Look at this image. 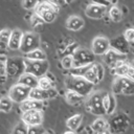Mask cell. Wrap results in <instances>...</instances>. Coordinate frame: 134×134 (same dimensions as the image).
<instances>
[{
	"label": "cell",
	"mask_w": 134,
	"mask_h": 134,
	"mask_svg": "<svg viewBox=\"0 0 134 134\" xmlns=\"http://www.w3.org/2000/svg\"><path fill=\"white\" fill-rule=\"evenodd\" d=\"M70 74L72 75H77V76H83L90 83L96 85L99 82L103 81L105 76V69L102 64L99 63H92L87 66L83 67H75L70 69Z\"/></svg>",
	"instance_id": "cell-1"
},
{
	"label": "cell",
	"mask_w": 134,
	"mask_h": 134,
	"mask_svg": "<svg viewBox=\"0 0 134 134\" xmlns=\"http://www.w3.org/2000/svg\"><path fill=\"white\" fill-rule=\"evenodd\" d=\"M65 86L67 90L77 92L85 97L91 94L94 88V84L90 83L83 76H77V75H72V74H69L65 79Z\"/></svg>",
	"instance_id": "cell-2"
},
{
	"label": "cell",
	"mask_w": 134,
	"mask_h": 134,
	"mask_svg": "<svg viewBox=\"0 0 134 134\" xmlns=\"http://www.w3.org/2000/svg\"><path fill=\"white\" fill-rule=\"evenodd\" d=\"M104 94L102 91H95L88 95L87 99L85 100V107L86 110L93 115L96 116H103L106 114L104 104H103V97Z\"/></svg>",
	"instance_id": "cell-3"
},
{
	"label": "cell",
	"mask_w": 134,
	"mask_h": 134,
	"mask_svg": "<svg viewBox=\"0 0 134 134\" xmlns=\"http://www.w3.org/2000/svg\"><path fill=\"white\" fill-rule=\"evenodd\" d=\"M35 13L42 18L44 23H51L55 20L58 16L59 7L50 1H41L36 7Z\"/></svg>",
	"instance_id": "cell-4"
},
{
	"label": "cell",
	"mask_w": 134,
	"mask_h": 134,
	"mask_svg": "<svg viewBox=\"0 0 134 134\" xmlns=\"http://www.w3.org/2000/svg\"><path fill=\"white\" fill-rule=\"evenodd\" d=\"M108 124H109V131L112 134H121L125 133L129 128L130 120L125 113H117L110 117Z\"/></svg>",
	"instance_id": "cell-5"
},
{
	"label": "cell",
	"mask_w": 134,
	"mask_h": 134,
	"mask_svg": "<svg viewBox=\"0 0 134 134\" xmlns=\"http://www.w3.org/2000/svg\"><path fill=\"white\" fill-rule=\"evenodd\" d=\"M25 72L31 73L37 77H42L48 72L49 63L47 60L45 61H34L25 59Z\"/></svg>",
	"instance_id": "cell-6"
},
{
	"label": "cell",
	"mask_w": 134,
	"mask_h": 134,
	"mask_svg": "<svg viewBox=\"0 0 134 134\" xmlns=\"http://www.w3.org/2000/svg\"><path fill=\"white\" fill-rule=\"evenodd\" d=\"M25 72V60L21 57L7 59V76L9 79H19Z\"/></svg>",
	"instance_id": "cell-7"
},
{
	"label": "cell",
	"mask_w": 134,
	"mask_h": 134,
	"mask_svg": "<svg viewBox=\"0 0 134 134\" xmlns=\"http://www.w3.org/2000/svg\"><path fill=\"white\" fill-rule=\"evenodd\" d=\"M112 92L113 94H125V95H132L134 94V81L117 76L112 85Z\"/></svg>",
	"instance_id": "cell-8"
},
{
	"label": "cell",
	"mask_w": 134,
	"mask_h": 134,
	"mask_svg": "<svg viewBox=\"0 0 134 134\" xmlns=\"http://www.w3.org/2000/svg\"><path fill=\"white\" fill-rule=\"evenodd\" d=\"M73 61H74V67H83L90 65L94 63L95 54L92 50H89L87 48H77L73 52Z\"/></svg>",
	"instance_id": "cell-9"
},
{
	"label": "cell",
	"mask_w": 134,
	"mask_h": 134,
	"mask_svg": "<svg viewBox=\"0 0 134 134\" xmlns=\"http://www.w3.org/2000/svg\"><path fill=\"white\" fill-rule=\"evenodd\" d=\"M41 41L38 34L32 31H27L23 35V39L20 46V51L23 53H27L31 50H35L40 47Z\"/></svg>",
	"instance_id": "cell-10"
},
{
	"label": "cell",
	"mask_w": 134,
	"mask_h": 134,
	"mask_svg": "<svg viewBox=\"0 0 134 134\" xmlns=\"http://www.w3.org/2000/svg\"><path fill=\"white\" fill-rule=\"evenodd\" d=\"M29 94H30V89L18 83L12 86L8 91V96L10 97V99L14 103H18V104H21L25 99L29 98Z\"/></svg>",
	"instance_id": "cell-11"
},
{
	"label": "cell",
	"mask_w": 134,
	"mask_h": 134,
	"mask_svg": "<svg viewBox=\"0 0 134 134\" xmlns=\"http://www.w3.org/2000/svg\"><path fill=\"white\" fill-rule=\"evenodd\" d=\"M127 60V54L118 52L112 48H110L105 54H104V61L105 63L111 67V68H116L119 65H121L122 63H125Z\"/></svg>",
	"instance_id": "cell-12"
},
{
	"label": "cell",
	"mask_w": 134,
	"mask_h": 134,
	"mask_svg": "<svg viewBox=\"0 0 134 134\" xmlns=\"http://www.w3.org/2000/svg\"><path fill=\"white\" fill-rule=\"evenodd\" d=\"M21 120L25 122L28 127L41 126L43 122L42 110H29V111L23 112L21 115Z\"/></svg>",
	"instance_id": "cell-13"
},
{
	"label": "cell",
	"mask_w": 134,
	"mask_h": 134,
	"mask_svg": "<svg viewBox=\"0 0 134 134\" xmlns=\"http://www.w3.org/2000/svg\"><path fill=\"white\" fill-rule=\"evenodd\" d=\"M110 48V40L105 37L94 38L91 44V50L95 55H104Z\"/></svg>",
	"instance_id": "cell-14"
},
{
	"label": "cell",
	"mask_w": 134,
	"mask_h": 134,
	"mask_svg": "<svg viewBox=\"0 0 134 134\" xmlns=\"http://www.w3.org/2000/svg\"><path fill=\"white\" fill-rule=\"evenodd\" d=\"M107 13V6L98 4V3H90L85 8V15L90 19H102Z\"/></svg>",
	"instance_id": "cell-15"
},
{
	"label": "cell",
	"mask_w": 134,
	"mask_h": 134,
	"mask_svg": "<svg viewBox=\"0 0 134 134\" xmlns=\"http://www.w3.org/2000/svg\"><path fill=\"white\" fill-rule=\"evenodd\" d=\"M57 94H58V92H57V90H55L54 88L45 90V89H42V88H40V87H36V88L30 89L29 97H30V98H34V99H37V100H42V102H44V100H46V99L55 97Z\"/></svg>",
	"instance_id": "cell-16"
},
{
	"label": "cell",
	"mask_w": 134,
	"mask_h": 134,
	"mask_svg": "<svg viewBox=\"0 0 134 134\" xmlns=\"http://www.w3.org/2000/svg\"><path fill=\"white\" fill-rule=\"evenodd\" d=\"M129 43L130 42L125 38V36H119V37H116V38L110 40V47L118 52L127 54L130 50Z\"/></svg>",
	"instance_id": "cell-17"
},
{
	"label": "cell",
	"mask_w": 134,
	"mask_h": 134,
	"mask_svg": "<svg viewBox=\"0 0 134 134\" xmlns=\"http://www.w3.org/2000/svg\"><path fill=\"white\" fill-rule=\"evenodd\" d=\"M113 71L117 76H122L134 81V66L132 64H127L125 62L118 67L114 68Z\"/></svg>",
	"instance_id": "cell-18"
},
{
	"label": "cell",
	"mask_w": 134,
	"mask_h": 134,
	"mask_svg": "<svg viewBox=\"0 0 134 134\" xmlns=\"http://www.w3.org/2000/svg\"><path fill=\"white\" fill-rule=\"evenodd\" d=\"M18 84H21L29 89H32V88H36L38 87L39 85V77L35 76L34 74L31 73H28V72H24L22 75H20V77L18 79Z\"/></svg>",
	"instance_id": "cell-19"
},
{
	"label": "cell",
	"mask_w": 134,
	"mask_h": 134,
	"mask_svg": "<svg viewBox=\"0 0 134 134\" xmlns=\"http://www.w3.org/2000/svg\"><path fill=\"white\" fill-rule=\"evenodd\" d=\"M23 35H24V32H22L20 29L12 30L9 42H8V49H10V50H20Z\"/></svg>",
	"instance_id": "cell-20"
},
{
	"label": "cell",
	"mask_w": 134,
	"mask_h": 134,
	"mask_svg": "<svg viewBox=\"0 0 134 134\" xmlns=\"http://www.w3.org/2000/svg\"><path fill=\"white\" fill-rule=\"evenodd\" d=\"M103 104H104V108L106 111L107 115H112L116 109V99L113 93L107 92L104 94L103 97Z\"/></svg>",
	"instance_id": "cell-21"
},
{
	"label": "cell",
	"mask_w": 134,
	"mask_h": 134,
	"mask_svg": "<svg viewBox=\"0 0 134 134\" xmlns=\"http://www.w3.org/2000/svg\"><path fill=\"white\" fill-rule=\"evenodd\" d=\"M84 24H85V21L83 18H81L80 16H76V15H72L66 20L65 26L69 30L77 31L84 27Z\"/></svg>",
	"instance_id": "cell-22"
},
{
	"label": "cell",
	"mask_w": 134,
	"mask_h": 134,
	"mask_svg": "<svg viewBox=\"0 0 134 134\" xmlns=\"http://www.w3.org/2000/svg\"><path fill=\"white\" fill-rule=\"evenodd\" d=\"M45 103L42 100H37L34 98H27L25 99L23 103L20 104V109L22 110V112L25 111H29V110H42L44 107Z\"/></svg>",
	"instance_id": "cell-23"
},
{
	"label": "cell",
	"mask_w": 134,
	"mask_h": 134,
	"mask_svg": "<svg viewBox=\"0 0 134 134\" xmlns=\"http://www.w3.org/2000/svg\"><path fill=\"white\" fill-rule=\"evenodd\" d=\"M10 34H12V30L8 28H4L0 30V54L5 53L6 49L8 48Z\"/></svg>",
	"instance_id": "cell-24"
},
{
	"label": "cell",
	"mask_w": 134,
	"mask_h": 134,
	"mask_svg": "<svg viewBox=\"0 0 134 134\" xmlns=\"http://www.w3.org/2000/svg\"><path fill=\"white\" fill-rule=\"evenodd\" d=\"M85 96L81 95L80 93L77 92H74V91H71V90H67L66 91V94H65V99L66 102L69 104V105H72V106H77L80 105L83 100H84Z\"/></svg>",
	"instance_id": "cell-25"
},
{
	"label": "cell",
	"mask_w": 134,
	"mask_h": 134,
	"mask_svg": "<svg viewBox=\"0 0 134 134\" xmlns=\"http://www.w3.org/2000/svg\"><path fill=\"white\" fill-rule=\"evenodd\" d=\"M82 121H83V115H82L81 113H76V114L70 116V117L67 119L66 126H67V128H68L69 130H71V131H76V130L80 128Z\"/></svg>",
	"instance_id": "cell-26"
},
{
	"label": "cell",
	"mask_w": 134,
	"mask_h": 134,
	"mask_svg": "<svg viewBox=\"0 0 134 134\" xmlns=\"http://www.w3.org/2000/svg\"><path fill=\"white\" fill-rule=\"evenodd\" d=\"M91 128L93 130V133H98V132H105L109 130V124L108 120L104 118H96L91 125Z\"/></svg>",
	"instance_id": "cell-27"
},
{
	"label": "cell",
	"mask_w": 134,
	"mask_h": 134,
	"mask_svg": "<svg viewBox=\"0 0 134 134\" xmlns=\"http://www.w3.org/2000/svg\"><path fill=\"white\" fill-rule=\"evenodd\" d=\"M25 59L34 60V61H45V60H47V55L43 49L37 48L35 50H31V51L25 53Z\"/></svg>",
	"instance_id": "cell-28"
},
{
	"label": "cell",
	"mask_w": 134,
	"mask_h": 134,
	"mask_svg": "<svg viewBox=\"0 0 134 134\" xmlns=\"http://www.w3.org/2000/svg\"><path fill=\"white\" fill-rule=\"evenodd\" d=\"M108 15H109V18L111 19V21H113V22H120L122 20V12L116 5H111V7L109 8Z\"/></svg>",
	"instance_id": "cell-29"
},
{
	"label": "cell",
	"mask_w": 134,
	"mask_h": 134,
	"mask_svg": "<svg viewBox=\"0 0 134 134\" xmlns=\"http://www.w3.org/2000/svg\"><path fill=\"white\" fill-rule=\"evenodd\" d=\"M7 77V58L0 54V83L6 81Z\"/></svg>",
	"instance_id": "cell-30"
},
{
	"label": "cell",
	"mask_w": 134,
	"mask_h": 134,
	"mask_svg": "<svg viewBox=\"0 0 134 134\" xmlns=\"http://www.w3.org/2000/svg\"><path fill=\"white\" fill-rule=\"evenodd\" d=\"M13 100L10 99V97L7 95V96H3L0 98V111L2 112H9L13 108Z\"/></svg>",
	"instance_id": "cell-31"
},
{
	"label": "cell",
	"mask_w": 134,
	"mask_h": 134,
	"mask_svg": "<svg viewBox=\"0 0 134 134\" xmlns=\"http://www.w3.org/2000/svg\"><path fill=\"white\" fill-rule=\"evenodd\" d=\"M38 87L42 88V89H45V90H48V89H51L53 88V81L51 79H49L46 74L42 77L39 79V85Z\"/></svg>",
	"instance_id": "cell-32"
},
{
	"label": "cell",
	"mask_w": 134,
	"mask_h": 134,
	"mask_svg": "<svg viewBox=\"0 0 134 134\" xmlns=\"http://www.w3.org/2000/svg\"><path fill=\"white\" fill-rule=\"evenodd\" d=\"M61 64H62V67L65 68V69H72L74 67V61H73V55L72 54H66L62 58L61 60Z\"/></svg>",
	"instance_id": "cell-33"
},
{
	"label": "cell",
	"mask_w": 134,
	"mask_h": 134,
	"mask_svg": "<svg viewBox=\"0 0 134 134\" xmlns=\"http://www.w3.org/2000/svg\"><path fill=\"white\" fill-rule=\"evenodd\" d=\"M27 133H28V126L22 120L16 124L12 132V134H27Z\"/></svg>",
	"instance_id": "cell-34"
},
{
	"label": "cell",
	"mask_w": 134,
	"mask_h": 134,
	"mask_svg": "<svg viewBox=\"0 0 134 134\" xmlns=\"http://www.w3.org/2000/svg\"><path fill=\"white\" fill-rule=\"evenodd\" d=\"M40 2L41 0H22V6L27 10H32L36 9Z\"/></svg>",
	"instance_id": "cell-35"
},
{
	"label": "cell",
	"mask_w": 134,
	"mask_h": 134,
	"mask_svg": "<svg viewBox=\"0 0 134 134\" xmlns=\"http://www.w3.org/2000/svg\"><path fill=\"white\" fill-rule=\"evenodd\" d=\"M45 130L42 126H32L28 127V133L27 134H44Z\"/></svg>",
	"instance_id": "cell-36"
},
{
	"label": "cell",
	"mask_w": 134,
	"mask_h": 134,
	"mask_svg": "<svg viewBox=\"0 0 134 134\" xmlns=\"http://www.w3.org/2000/svg\"><path fill=\"white\" fill-rule=\"evenodd\" d=\"M30 22H31L32 26L42 25V24L44 23V21L42 20V18H41L38 14H36V13H34V14H32V16H31V18H30Z\"/></svg>",
	"instance_id": "cell-37"
},
{
	"label": "cell",
	"mask_w": 134,
	"mask_h": 134,
	"mask_svg": "<svg viewBox=\"0 0 134 134\" xmlns=\"http://www.w3.org/2000/svg\"><path fill=\"white\" fill-rule=\"evenodd\" d=\"M124 36H125V38L129 42H134V27H131V28L126 29Z\"/></svg>",
	"instance_id": "cell-38"
},
{
	"label": "cell",
	"mask_w": 134,
	"mask_h": 134,
	"mask_svg": "<svg viewBox=\"0 0 134 134\" xmlns=\"http://www.w3.org/2000/svg\"><path fill=\"white\" fill-rule=\"evenodd\" d=\"M92 2L108 6V5H115L117 3V0H92Z\"/></svg>",
	"instance_id": "cell-39"
},
{
	"label": "cell",
	"mask_w": 134,
	"mask_h": 134,
	"mask_svg": "<svg viewBox=\"0 0 134 134\" xmlns=\"http://www.w3.org/2000/svg\"><path fill=\"white\" fill-rule=\"evenodd\" d=\"M51 3H53L54 5H57L58 7H61V6H64L67 4L66 0H49Z\"/></svg>",
	"instance_id": "cell-40"
},
{
	"label": "cell",
	"mask_w": 134,
	"mask_h": 134,
	"mask_svg": "<svg viewBox=\"0 0 134 134\" xmlns=\"http://www.w3.org/2000/svg\"><path fill=\"white\" fill-rule=\"evenodd\" d=\"M93 134H112L109 130H107V131H105V132H98V133H93Z\"/></svg>",
	"instance_id": "cell-41"
},
{
	"label": "cell",
	"mask_w": 134,
	"mask_h": 134,
	"mask_svg": "<svg viewBox=\"0 0 134 134\" xmlns=\"http://www.w3.org/2000/svg\"><path fill=\"white\" fill-rule=\"evenodd\" d=\"M64 134H76V133H75V131H71V130H69V131H66Z\"/></svg>",
	"instance_id": "cell-42"
},
{
	"label": "cell",
	"mask_w": 134,
	"mask_h": 134,
	"mask_svg": "<svg viewBox=\"0 0 134 134\" xmlns=\"http://www.w3.org/2000/svg\"><path fill=\"white\" fill-rule=\"evenodd\" d=\"M73 1H75V0H66V2H67V4H70V3H72Z\"/></svg>",
	"instance_id": "cell-43"
},
{
	"label": "cell",
	"mask_w": 134,
	"mask_h": 134,
	"mask_svg": "<svg viewBox=\"0 0 134 134\" xmlns=\"http://www.w3.org/2000/svg\"><path fill=\"white\" fill-rule=\"evenodd\" d=\"M44 134H52V133H50V132H46V131H45V133H44Z\"/></svg>",
	"instance_id": "cell-44"
},
{
	"label": "cell",
	"mask_w": 134,
	"mask_h": 134,
	"mask_svg": "<svg viewBox=\"0 0 134 134\" xmlns=\"http://www.w3.org/2000/svg\"><path fill=\"white\" fill-rule=\"evenodd\" d=\"M131 64H132V65H133V66H134V61H133V62H132V63H131Z\"/></svg>",
	"instance_id": "cell-45"
}]
</instances>
